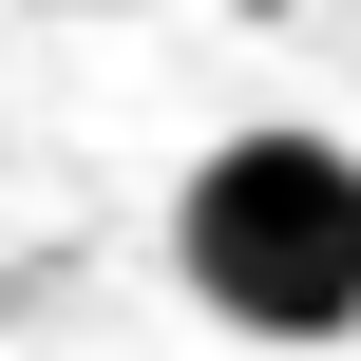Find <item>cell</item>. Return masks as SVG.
Masks as SVG:
<instances>
[{"label": "cell", "mask_w": 361, "mask_h": 361, "mask_svg": "<svg viewBox=\"0 0 361 361\" xmlns=\"http://www.w3.org/2000/svg\"><path fill=\"white\" fill-rule=\"evenodd\" d=\"M171 286L228 343H361V152L343 133H209L171 190Z\"/></svg>", "instance_id": "cell-1"}]
</instances>
